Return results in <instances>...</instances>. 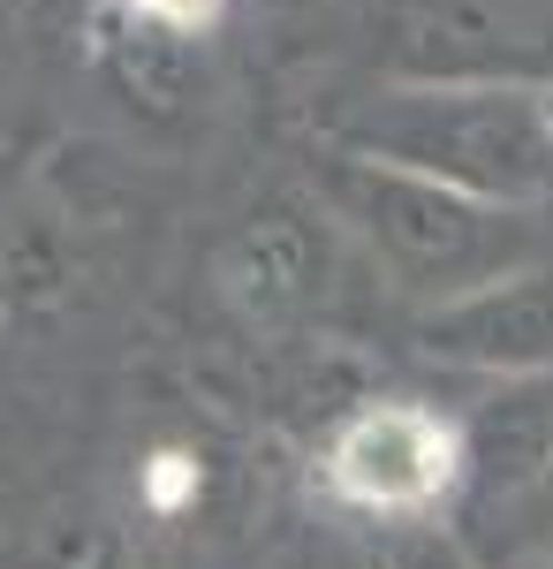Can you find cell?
Wrapping results in <instances>:
<instances>
[{
    "instance_id": "1",
    "label": "cell",
    "mask_w": 553,
    "mask_h": 569,
    "mask_svg": "<svg viewBox=\"0 0 553 569\" xmlns=\"http://www.w3.org/2000/svg\"><path fill=\"white\" fill-rule=\"evenodd\" d=\"M463 471V440L418 402L356 410L326 448V486L356 509H432Z\"/></svg>"
},
{
    "instance_id": "2",
    "label": "cell",
    "mask_w": 553,
    "mask_h": 569,
    "mask_svg": "<svg viewBox=\"0 0 553 569\" xmlns=\"http://www.w3.org/2000/svg\"><path fill=\"white\" fill-rule=\"evenodd\" d=\"M144 501H152V509H182V501H198V456L160 448V456L144 463Z\"/></svg>"
},
{
    "instance_id": "3",
    "label": "cell",
    "mask_w": 553,
    "mask_h": 569,
    "mask_svg": "<svg viewBox=\"0 0 553 569\" xmlns=\"http://www.w3.org/2000/svg\"><path fill=\"white\" fill-rule=\"evenodd\" d=\"M129 8H144V16H160L174 31H198V23H213L220 0H129Z\"/></svg>"
}]
</instances>
